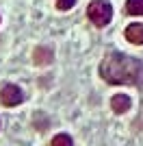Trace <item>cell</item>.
Instances as JSON below:
<instances>
[{"label": "cell", "instance_id": "1", "mask_svg": "<svg viewBox=\"0 0 143 146\" xmlns=\"http://www.w3.org/2000/svg\"><path fill=\"white\" fill-rule=\"evenodd\" d=\"M100 76L111 85H141L143 61L124 52H108L100 63Z\"/></svg>", "mask_w": 143, "mask_h": 146}, {"label": "cell", "instance_id": "2", "mask_svg": "<svg viewBox=\"0 0 143 146\" xmlns=\"http://www.w3.org/2000/svg\"><path fill=\"white\" fill-rule=\"evenodd\" d=\"M87 18L91 20V24L95 26H106L111 20H113V7L106 0H93L87 7Z\"/></svg>", "mask_w": 143, "mask_h": 146}, {"label": "cell", "instance_id": "3", "mask_svg": "<svg viewBox=\"0 0 143 146\" xmlns=\"http://www.w3.org/2000/svg\"><path fill=\"white\" fill-rule=\"evenodd\" d=\"M24 100V92L20 90L18 85H5L2 90H0V103L5 105V107H15V105H20Z\"/></svg>", "mask_w": 143, "mask_h": 146}, {"label": "cell", "instance_id": "4", "mask_svg": "<svg viewBox=\"0 0 143 146\" xmlns=\"http://www.w3.org/2000/svg\"><path fill=\"white\" fill-rule=\"evenodd\" d=\"M124 35H126V39H128L130 44L141 46V44H143V24H141V22H132V24H128L126 31H124Z\"/></svg>", "mask_w": 143, "mask_h": 146}, {"label": "cell", "instance_id": "5", "mask_svg": "<svg viewBox=\"0 0 143 146\" xmlns=\"http://www.w3.org/2000/svg\"><path fill=\"white\" fill-rule=\"evenodd\" d=\"M130 96H126V94H115L113 98H111V109L115 111V113H126V111L130 109Z\"/></svg>", "mask_w": 143, "mask_h": 146}, {"label": "cell", "instance_id": "6", "mask_svg": "<svg viewBox=\"0 0 143 146\" xmlns=\"http://www.w3.org/2000/svg\"><path fill=\"white\" fill-rule=\"evenodd\" d=\"M52 59H54L52 48H48V46H37L33 52V61L37 66H48V63H52Z\"/></svg>", "mask_w": 143, "mask_h": 146}, {"label": "cell", "instance_id": "7", "mask_svg": "<svg viewBox=\"0 0 143 146\" xmlns=\"http://www.w3.org/2000/svg\"><path fill=\"white\" fill-rule=\"evenodd\" d=\"M126 11L130 15H143V0H126Z\"/></svg>", "mask_w": 143, "mask_h": 146}, {"label": "cell", "instance_id": "8", "mask_svg": "<svg viewBox=\"0 0 143 146\" xmlns=\"http://www.w3.org/2000/svg\"><path fill=\"white\" fill-rule=\"evenodd\" d=\"M50 146H74V142H72V137L67 133H59V135H54V137H52Z\"/></svg>", "mask_w": 143, "mask_h": 146}, {"label": "cell", "instance_id": "9", "mask_svg": "<svg viewBox=\"0 0 143 146\" xmlns=\"http://www.w3.org/2000/svg\"><path fill=\"white\" fill-rule=\"evenodd\" d=\"M74 5H76V0H56L59 11H70V9H74Z\"/></svg>", "mask_w": 143, "mask_h": 146}]
</instances>
